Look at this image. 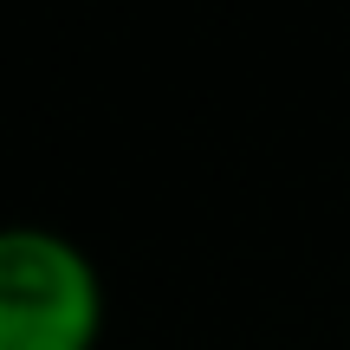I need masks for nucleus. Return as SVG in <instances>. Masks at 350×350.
<instances>
[{
    "label": "nucleus",
    "instance_id": "1",
    "mask_svg": "<svg viewBox=\"0 0 350 350\" xmlns=\"http://www.w3.org/2000/svg\"><path fill=\"white\" fill-rule=\"evenodd\" d=\"M104 273L65 227L0 221V350H98Z\"/></svg>",
    "mask_w": 350,
    "mask_h": 350
}]
</instances>
